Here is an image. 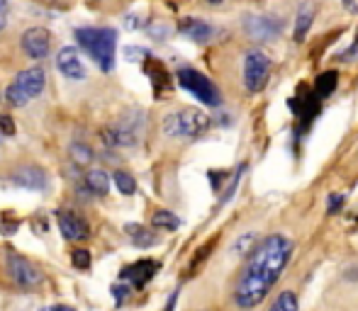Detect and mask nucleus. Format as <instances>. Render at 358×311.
Returning <instances> with one entry per match:
<instances>
[{
    "instance_id": "obj_9",
    "label": "nucleus",
    "mask_w": 358,
    "mask_h": 311,
    "mask_svg": "<svg viewBox=\"0 0 358 311\" xmlns=\"http://www.w3.org/2000/svg\"><path fill=\"white\" fill-rule=\"evenodd\" d=\"M20 44H22V51H25L30 59L40 61L49 54L51 35H49V30H44V27H32V30H27L25 35H22Z\"/></svg>"
},
{
    "instance_id": "obj_21",
    "label": "nucleus",
    "mask_w": 358,
    "mask_h": 311,
    "mask_svg": "<svg viewBox=\"0 0 358 311\" xmlns=\"http://www.w3.org/2000/svg\"><path fill=\"white\" fill-rule=\"evenodd\" d=\"M271 311H300V301H298V294L293 290H285L278 294V299L273 301Z\"/></svg>"
},
{
    "instance_id": "obj_10",
    "label": "nucleus",
    "mask_w": 358,
    "mask_h": 311,
    "mask_svg": "<svg viewBox=\"0 0 358 311\" xmlns=\"http://www.w3.org/2000/svg\"><path fill=\"white\" fill-rule=\"evenodd\" d=\"M12 183H15L17 188L42 193V190L49 188V175L42 168H37V166H22V168H17L15 173H12Z\"/></svg>"
},
{
    "instance_id": "obj_15",
    "label": "nucleus",
    "mask_w": 358,
    "mask_h": 311,
    "mask_svg": "<svg viewBox=\"0 0 358 311\" xmlns=\"http://www.w3.org/2000/svg\"><path fill=\"white\" fill-rule=\"evenodd\" d=\"M146 73H149V78H151V83H154V88H156V93H161L164 88H169L171 85V80H169V73H166V69L159 64V61L154 59V56H149V61H146Z\"/></svg>"
},
{
    "instance_id": "obj_22",
    "label": "nucleus",
    "mask_w": 358,
    "mask_h": 311,
    "mask_svg": "<svg viewBox=\"0 0 358 311\" xmlns=\"http://www.w3.org/2000/svg\"><path fill=\"white\" fill-rule=\"evenodd\" d=\"M151 224H154L156 229H166V231H176V229L180 226V219L176 217L173 212H166V209H159V212L154 214V219H151Z\"/></svg>"
},
{
    "instance_id": "obj_13",
    "label": "nucleus",
    "mask_w": 358,
    "mask_h": 311,
    "mask_svg": "<svg viewBox=\"0 0 358 311\" xmlns=\"http://www.w3.org/2000/svg\"><path fill=\"white\" fill-rule=\"evenodd\" d=\"M156 270H159V263H154V260H137V263H132L130 267H125V270H122V280H127L132 287H144L146 282H149L151 277L156 275Z\"/></svg>"
},
{
    "instance_id": "obj_28",
    "label": "nucleus",
    "mask_w": 358,
    "mask_h": 311,
    "mask_svg": "<svg viewBox=\"0 0 358 311\" xmlns=\"http://www.w3.org/2000/svg\"><path fill=\"white\" fill-rule=\"evenodd\" d=\"M343 204V197L341 195H329V199H327V212L332 214L334 209H339Z\"/></svg>"
},
{
    "instance_id": "obj_27",
    "label": "nucleus",
    "mask_w": 358,
    "mask_h": 311,
    "mask_svg": "<svg viewBox=\"0 0 358 311\" xmlns=\"http://www.w3.org/2000/svg\"><path fill=\"white\" fill-rule=\"evenodd\" d=\"M0 226H3V233H6V236H12V233L17 231V226H20V224H17V219H8L6 217Z\"/></svg>"
},
{
    "instance_id": "obj_24",
    "label": "nucleus",
    "mask_w": 358,
    "mask_h": 311,
    "mask_svg": "<svg viewBox=\"0 0 358 311\" xmlns=\"http://www.w3.org/2000/svg\"><path fill=\"white\" fill-rule=\"evenodd\" d=\"M254 243H256V236L249 231V233H244L241 238H237V243H234L232 251L237 253V256H244V253H251V251H254Z\"/></svg>"
},
{
    "instance_id": "obj_29",
    "label": "nucleus",
    "mask_w": 358,
    "mask_h": 311,
    "mask_svg": "<svg viewBox=\"0 0 358 311\" xmlns=\"http://www.w3.org/2000/svg\"><path fill=\"white\" fill-rule=\"evenodd\" d=\"M0 129H3V134H15V124H12V119L8 114L0 117Z\"/></svg>"
},
{
    "instance_id": "obj_7",
    "label": "nucleus",
    "mask_w": 358,
    "mask_h": 311,
    "mask_svg": "<svg viewBox=\"0 0 358 311\" xmlns=\"http://www.w3.org/2000/svg\"><path fill=\"white\" fill-rule=\"evenodd\" d=\"M271 61L261 51H249L244 59V85L249 93H261L268 83Z\"/></svg>"
},
{
    "instance_id": "obj_8",
    "label": "nucleus",
    "mask_w": 358,
    "mask_h": 311,
    "mask_svg": "<svg viewBox=\"0 0 358 311\" xmlns=\"http://www.w3.org/2000/svg\"><path fill=\"white\" fill-rule=\"evenodd\" d=\"M244 30L254 42H273L283 32V20L273 15H249L244 20Z\"/></svg>"
},
{
    "instance_id": "obj_34",
    "label": "nucleus",
    "mask_w": 358,
    "mask_h": 311,
    "mask_svg": "<svg viewBox=\"0 0 358 311\" xmlns=\"http://www.w3.org/2000/svg\"><path fill=\"white\" fill-rule=\"evenodd\" d=\"M207 3H212V6H219V3H222V0H207Z\"/></svg>"
},
{
    "instance_id": "obj_32",
    "label": "nucleus",
    "mask_w": 358,
    "mask_h": 311,
    "mask_svg": "<svg viewBox=\"0 0 358 311\" xmlns=\"http://www.w3.org/2000/svg\"><path fill=\"white\" fill-rule=\"evenodd\" d=\"M127 294V287H114V296H117V301H122Z\"/></svg>"
},
{
    "instance_id": "obj_4",
    "label": "nucleus",
    "mask_w": 358,
    "mask_h": 311,
    "mask_svg": "<svg viewBox=\"0 0 358 311\" xmlns=\"http://www.w3.org/2000/svg\"><path fill=\"white\" fill-rule=\"evenodd\" d=\"M210 127V117L203 114L200 109H180L164 119V132L166 136L173 139H198Z\"/></svg>"
},
{
    "instance_id": "obj_12",
    "label": "nucleus",
    "mask_w": 358,
    "mask_h": 311,
    "mask_svg": "<svg viewBox=\"0 0 358 311\" xmlns=\"http://www.w3.org/2000/svg\"><path fill=\"white\" fill-rule=\"evenodd\" d=\"M59 229L69 241H85L90 236L88 222L74 212H59Z\"/></svg>"
},
{
    "instance_id": "obj_2",
    "label": "nucleus",
    "mask_w": 358,
    "mask_h": 311,
    "mask_svg": "<svg viewBox=\"0 0 358 311\" xmlns=\"http://www.w3.org/2000/svg\"><path fill=\"white\" fill-rule=\"evenodd\" d=\"M78 46L98 64L100 71L110 73L114 69V49H117V30L112 27H80L76 30Z\"/></svg>"
},
{
    "instance_id": "obj_17",
    "label": "nucleus",
    "mask_w": 358,
    "mask_h": 311,
    "mask_svg": "<svg viewBox=\"0 0 358 311\" xmlns=\"http://www.w3.org/2000/svg\"><path fill=\"white\" fill-rule=\"evenodd\" d=\"M71 159H74V163L80 166V168H88V166L95 161V153H93V148H90V146L76 141V143H71Z\"/></svg>"
},
{
    "instance_id": "obj_31",
    "label": "nucleus",
    "mask_w": 358,
    "mask_h": 311,
    "mask_svg": "<svg viewBox=\"0 0 358 311\" xmlns=\"http://www.w3.org/2000/svg\"><path fill=\"white\" fill-rule=\"evenodd\" d=\"M42 311H74L71 306H64V304H56V306H46V309H42Z\"/></svg>"
},
{
    "instance_id": "obj_30",
    "label": "nucleus",
    "mask_w": 358,
    "mask_h": 311,
    "mask_svg": "<svg viewBox=\"0 0 358 311\" xmlns=\"http://www.w3.org/2000/svg\"><path fill=\"white\" fill-rule=\"evenodd\" d=\"M125 25L130 27V30H139V27H142V22L137 20V17H132V15H130V17H127V20H125Z\"/></svg>"
},
{
    "instance_id": "obj_1",
    "label": "nucleus",
    "mask_w": 358,
    "mask_h": 311,
    "mask_svg": "<svg viewBox=\"0 0 358 311\" xmlns=\"http://www.w3.org/2000/svg\"><path fill=\"white\" fill-rule=\"evenodd\" d=\"M293 251V241L283 233H271L261 243H256L244 270L239 272L237 282H234L232 299L237 309L251 311L268 296V292L273 290V285L288 267Z\"/></svg>"
},
{
    "instance_id": "obj_18",
    "label": "nucleus",
    "mask_w": 358,
    "mask_h": 311,
    "mask_svg": "<svg viewBox=\"0 0 358 311\" xmlns=\"http://www.w3.org/2000/svg\"><path fill=\"white\" fill-rule=\"evenodd\" d=\"M312 8L309 6H302V10L298 12V22H295V42H305V37H307V30L312 27Z\"/></svg>"
},
{
    "instance_id": "obj_23",
    "label": "nucleus",
    "mask_w": 358,
    "mask_h": 311,
    "mask_svg": "<svg viewBox=\"0 0 358 311\" xmlns=\"http://www.w3.org/2000/svg\"><path fill=\"white\" fill-rule=\"evenodd\" d=\"M112 180H114V185H117V190L122 195H135L137 193L135 178H132L130 173H125V170H117V173L112 175Z\"/></svg>"
},
{
    "instance_id": "obj_20",
    "label": "nucleus",
    "mask_w": 358,
    "mask_h": 311,
    "mask_svg": "<svg viewBox=\"0 0 358 311\" xmlns=\"http://www.w3.org/2000/svg\"><path fill=\"white\" fill-rule=\"evenodd\" d=\"M127 231H130V238L135 241V246H139V248H149V246H154V243H156V236H151L149 229L139 226V224H130Z\"/></svg>"
},
{
    "instance_id": "obj_16",
    "label": "nucleus",
    "mask_w": 358,
    "mask_h": 311,
    "mask_svg": "<svg viewBox=\"0 0 358 311\" xmlns=\"http://www.w3.org/2000/svg\"><path fill=\"white\" fill-rule=\"evenodd\" d=\"M85 188L93 195H108L110 190L108 173H105V170H88V175H85Z\"/></svg>"
},
{
    "instance_id": "obj_25",
    "label": "nucleus",
    "mask_w": 358,
    "mask_h": 311,
    "mask_svg": "<svg viewBox=\"0 0 358 311\" xmlns=\"http://www.w3.org/2000/svg\"><path fill=\"white\" fill-rule=\"evenodd\" d=\"M71 263H74V267H78V270H88V267H90V253L85 251V248H76V251L71 253Z\"/></svg>"
},
{
    "instance_id": "obj_26",
    "label": "nucleus",
    "mask_w": 358,
    "mask_h": 311,
    "mask_svg": "<svg viewBox=\"0 0 358 311\" xmlns=\"http://www.w3.org/2000/svg\"><path fill=\"white\" fill-rule=\"evenodd\" d=\"M8 12H10V0H0V32L8 25Z\"/></svg>"
},
{
    "instance_id": "obj_11",
    "label": "nucleus",
    "mask_w": 358,
    "mask_h": 311,
    "mask_svg": "<svg viewBox=\"0 0 358 311\" xmlns=\"http://www.w3.org/2000/svg\"><path fill=\"white\" fill-rule=\"evenodd\" d=\"M56 66H59V71L66 75V78H71V80L85 78V66L78 56V49H74V46H64V49L56 54Z\"/></svg>"
},
{
    "instance_id": "obj_33",
    "label": "nucleus",
    "mask_w": 358,
    "mask_h": 311,
    "mask_svg": "<svg viewBox=\"0 0 358 311\" xmlns=\"http://www.w3.org/2000/svg\"><path fill=\"white\" fill-rule=\"evenodd\" d=\"M176 296H178V292H173V294H171V299H169V306H166V311H173V306H176Z\"/></svg>"
},
{
    "instance_id": "obj_19",
    "label": "nucleus",
    "mask_w": 358,
    "mask_h": 311,
    "mask_svg": "<svg viewBox=\"0 0 358 311\" xmlns=\"http://www.w3.org/2000/svg\"><path fill=\"white\" fill-rule=\"evenodd\" d=\"M339 83V75L334 73V71H327V73H322L317 78V83H314V95H317L319 100L327 98V95H332V90L336 88Z\"/></svg>"
},
{
    "instance_id": "obj_3",
    "label": "nucleus",
    "mask_w": 358,
    "mask_h": 311,
    "mask_svg": "<svg viewBox=\"0 0 358 311\" xmlns=\"http://www.w3.org/2000/svg\"><path fill=\"white\" fill-rule=\"evenodd\" d=\"M44 83H46V73L42 66H32V69H25L17 73V78L8 85L6 90V98L10 105L15 107H22L27 105L30 100H35L37 95L44 90Z\"/></svg>"
},
{
    "instance_id": "obj_5",
    "label": "nucleus",
    "mask_w": 358,
    "mask_h": 311,
    "mask_svg": "<svg viewBox=\"0 0 358 311\" xmlns=\"http://www.w3.org/2000/svg\"><path fill=\"white\" fill-rule=\"evenodd\" d=\"M178 83L183 85L193 98H198L203 105H207V107H219V105H222V93H219V88L207 78V75L200 73V71L180 69Z\"/></svg>"
},
{
    "instance_id": "obj_6",
    "label": "nucleus",
    "mask_w": 358,
    "mask_h": 311,
    "mask_svg": "<svg viewBox=\"0 0 358 311\" xmlns=\"http://www.w3.org/2000/svg\"><path fill=\"white\" fill-rule=\"evenodd\" d=\"M6 270L10 280H15V285L27 287V290L42 285V280H44V275H42V270L35 263H30L27 258L17 256L12 251H6Z\"/></svg>"
},
{
    "instance_id": "obj_14",
    "label": "nucleus",
    "mask_w": 358,
    "mask_h": 311,
    "mask_svg": "<svg viewBox=\"0 0 358 311\" xmlns=\"http://www.w3.org/2000/svg\"><path fill=\"white\" fill-rule=\"evenodd\" d=\"M178 30H180V35L198 42V44H205V42H210L214 35H217V30H214L212 25H207L205 20H198V17H185V20H180Z\"/></svg>"
}]
</instances>
